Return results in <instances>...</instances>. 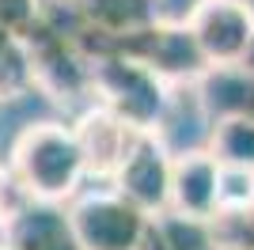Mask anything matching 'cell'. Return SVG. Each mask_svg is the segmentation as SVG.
<instances>
[{
	"label": "cell",
	"instance_id": "cell-1",
	"mask_svg": "<svg viewBox=\"0 0 254 250\" xmlns=\"http://www.w3.org/2000/svg\"><path fill=\"white\" fill-rule=\"evenodd\" d=\"M8 167L23 178V186L42 205H72L87 178L76 133L64 122L27 125L8 152Z\"/></svg>",
	"mask_w": 254,
	"mask_h": 250
},
{
	"label": "cell",
	"instance_id": "cell-2",
	"mask_svg": "<svg viewBox=\"0 0 254 250\" xmlns=\"http://www.w3.org/2000/svg\"><path fill=\"white\" fill-rule=\"evenodd\" d=\"M91 103L106 106L137 133H156L171 103V87L148 64L126 53L99 57L91 68Z\"/></svg>",
	"mask_w": 254,
	"mask_h": 250
},
{
	"label": "cell",
	"instance_id": "cell-3",
	"mask_svg": "<svg viewBox=\"0 0 254 250\" xmlns=\"http://www.w3.org/2000/svg\"><path fill=\"white\" fill-rule=\"evenodd\" d=\"M76 239L84 250H144L152 216L126 201L118 189H91L68 205Z\"/></svg>",
	"mask_w": 254,
	"mask_h": 250
},
{
	"label": "cell",
	"instance_id": "cell-4",
	"mask_svg": "<svg viewBox=\"0 0 254 250\" xmlns=\"http://www.w3.org/2000/svg\"><path fill=\"white\" fill-rule=\"evenodd\" d=\"M80 19V46L91 61L118 53L126 42L163 23V0H68Z\"/></svg>",
	"mask_w": 254,
	"mask_h": 250
},
{
	"label": "cell",
	"instance_id": "cell-5",
	"mask_svg": "<svg viewBox=\"0 0 254 250\" xmlns=\"http://www.w3.org/2000/svg\"><path fill=\"white\" fill-rule=\"evenodd\" d=\"M27 50H31L38 91H46L61 106H76V103L91 106V68H95V61L84 53L80 42L50 31V27H38L27 38Z\"/></svg>",
	"mask_w": 254,
	"mask_h": 250
},
{
	"label": "cell",
	"instance_id": "cell-6",
	"mask_svg": "<svg viewBox=\"0 0 254 250\" xmlns=\"http://www.w3.org/2000/svg\"><path fill=\"white\" fill-rule=\"evenodd\" d=\"M193 42L201 46L209 68H239L254 46V4L251 0H197L186 15Z\"/></svg>",
	"mask_w": 254,
	"mask_h": 250
},
{
	"label": "cell",
	"instance_id": "cell-7",
	"mask_svg": "<svg viewBox=\"0 0 254 250\" xmlns=\"http://www.w3.org/2000/svg\"><path fill=\"white\" fill-rule=\"evenodd\" d=\"M118 53L126 57H137L140 64H148L152 72L167 87H186V83H201L212 72L209 61H205L201 46L193 42L190 27L186 23H159L152 31H144L140 38L126 42Z\"/></svg>",
	"mask_w": 254,
	"mask_h": 250
},
{
	"label": "cell",
	"instance_id": "cell-8",
	"mask_svg": "<svg viewBox=\"0 0 254 250\" xmlns=\"http://www.w3.org/2000/svg\"><path fill=\"white\" fill-rule=\"evenodd\" d=\"M171 175H175V152L159 133H140L133 152L126 156L122 171L114 175L110 189L148 212L152 220L171 208Z\"/></svg>",
	"mask_w": 254,
	"mask_h": 250
},
{
	"label": "cell",
	"instance_id": "cell-9",
	"mask_svg": "<svg viewBox=\"0 0 254 250\" xmlns=\"http://www.w3.org/2000/svg\"><path fill=\"white\" fill-rule=\"evenodd\" d=\"M72 133H76V144H80V156H84L87 167V178L95 182H114V175L122 171L126 156L133 152L137 144V129H129L118 114H110L106 106H84L80 118L72 122Z\"/></svg>",
	"mask_w": 254,
	"mask_h": 250
},
{
	"label": "cell",
	"instance_id": "cell-10",
	"mask_svg": "<svg viewBox=\"0 0 254 250\" xmlns=\"http://www.w3.org/2000/svg\"><path fill=\"white\" fill-rule=\"evenodd\" d=\"M220 163L205 148H186L175 156V175H171V208L175 216L201 220L209 224L220 212Z\"/></svg>",
	"mask_w": 254,
	"mask_h": 250
},
{
	"label": "cell",
	"instance_id": "cell-11",
	"mask_svg": "<svg viewBox=\"0 0 254 250\" xmlns=\"http://www.w3.org/2000/svg\"><path fill=\"white\" fill-rule=\"evenodd\" d=\"M4 250H84V247L76 239L68 205H42V201H34L4 231Z\"/></svg>",
	"mask_w": 254,
	"mask_h": 250
},
{
	"label": "cell",
	"instance_id": "cell-12",
	"mask_svg": "<svg viewBox=\"0 0 254 250\" xmlns=\"http://www.w3.org/2000/svg\"><path fill=\"white\" fill-rule=\"evenodd\" d=\"M205 152H209L224 171H251L254 175V118L251 114L212 118Z\"/></svg>",
	"mask_w": 254,
	"mask_h": 250
},
{
	"label": "cell",
	"instance_id": "cell-13",
	"mask_svg": "<svg viewBox=\"0 0 254 250\" xmlns=\"http://www.w3.org/2000/svg\"><path fill=\"white\" fill-rule=\"evenodd\" d=\"M31 87H34V64L27 42L0 27V103H15Z\"/></svg>",
	"mask_w": 254,
	"mask_h": 250
},
{
	"label": "cell",
	"instance_id": "cell-14",
	"mask_svg": "<svg viewBox=\"0 0 254 250\" xmlns=\"http://www.w3.org/2000/svg\"><path fill=\"white\" fill-rule=\"evenodd\" d=\"M144 250H212L209 224L175 216V212H163V216L152 220V231H148Z\"/></svg>",
	"mask_w": 254,
	"mask_h": 250
},
{
	"label": "cell",
	"instance_id": "cell-15",
	"mask_svg": "<svg viewBox=\"0 0 254 250\" xmlns=\"http://www.w3.org/2000/svg\"><path fill=\"white\" fill-rule=\"evenodd\" d=\"M212 250H254V205L220 208L209 220Z\"/></svg>",
	"mask_w": 254,
	"mask_h": 250
},
{
	"label": "cell",
	"instance_id": "cell-16",
	"mask_svg": "<svg viewBox=\"0 0 254 250\" xmlns=\"http://www.w3.org/2000/svg\"><path fill=\"white\" fill-rule=\"evenodd\" d=\"M34 205V193L23 186V178L8 167V159L0 163V231H8L15 220Z\"/></svg>",
	"mask_w": 254,
	"mask_h": 250
},
{
	"label": "cell",
	"instance_id": "cell-17",
	"mask_svg": "<svg viewBox=\"0 0 254 250\" xmlns=\"http://www.w3.org/2000/svg\"><path fill=\"white\" fill-rule=\"evenodd\" d=\"M42 11H46V0H0V27L27 42L42 27Z\"/></svg>",
	"mask_w": 254,
	"mask_h": 250
},
{
	"label": "cell",
	"instance_id": "cell-18",
	"mask_svg": "<svg viewBox=\"0 0 254 250\" xmlns=\"http://www.w3.org/2000/svg\"><path fill=\"white\" fill-rule=\"evenodd\" d=\"M247 205H254V175L251 171H224L220 175V208H247Z\"/></svg>",
	"mask_w": 254,
	"mask_h": 250
},
{
	"label": "cell",
	"instance_id": "cell-19",
	"mask_svg": "<svg viewBox=\"0 0 254 250\" xmlns=\"http://www.w3.org/2000/svg\"><path fill=\"white\" fill-rule=\"evenodd\" d=\"M239 68H243V72H247V76H251V80H254V46H251V53H247V61L239 64Z\"/></svg>",
	"mask_w": 254,
	"mask_h": 250
},
{
	"label": "cell",
	"instance_id": "cell-20",
	"mask_svg": "<svg viewBox=\"0 0 254 250\" xmlns=\"http://www.w3.org/2000/svg\"><path fill=\"white\" fill-rule=\"evenodd\" d=\"M0 250H4V243H0Z\"/></svg>",
	"mask_w": 254,
	"mask_h": 250
}]
</instances>
